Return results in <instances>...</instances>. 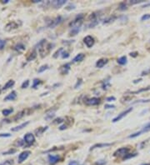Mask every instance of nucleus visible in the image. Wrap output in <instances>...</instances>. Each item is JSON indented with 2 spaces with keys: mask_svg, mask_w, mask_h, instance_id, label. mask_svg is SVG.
<instances>
[{
  "mask_svg": "<svg viewBox=\"0 0 150 165\" xmlns=\"http://www.w3.org/2000/svg\"><path fill=\"white\" fill-rule=\"evenodd\" d=\"M53 46H54V44H52V43H47V42H46L45 39L41 40L39 43H38L40 56L42 58H44L51 51V49L53 48H52Z\"/></svg>",
  "mask_w": 150,
  "mask_h": 165,
  "instance_id": "f257e3e1",
  "label": "nucleus"
},
{
  "mask_svg": "<svg viewBox=\"0 0 150 165\" xmlns=\"http://www.w3.org/2000/svg\"><path fill=\"white\" fill-rule=\"evenodd\" d=\"M83 18H84V16L83 14H79L69 24V26L71 27L72 29L80 28L82 24H83Z\"/></svg>",
  "mask_w": 150,
  "mask_h": 165,
  "instance_id": "f03ea898",
  "label": "nucleus"
},
{
  "mask_svg": "<svg viewBox=\"0 0 150 165\" xmlns=\"http://www.w3.org/2000/svg\"><path fill=\"white\" fill-rule=\"evenodd\" d=\"M132 110H133V108H128V109H127L126 110H124V112H122L121 113H119V115H118L116 118H114L113 119V123H117V122L120 121L122 118H124L127 114H128V113H129Z\"/></svg>",
  "mask_w": 150,
  "mask_h": 165,
  "instance_id": "7ed1b4c3",
  "label": "nucleus"
},
{
  "mask_svg": "<svg viewBox=\"0 0 150 165\" xmlns=\"http://www.w3.org/2000/svg\"><path fill=\"white\" fill-rule=\"evenodd\" d=\"M24 140L28 144V146H30V145H32L35 142V137L31 133H28V134L24 135Z\"/></svg>",
  "mask_w": 150,
  "mask_h": 165,
  "instance_id": "20e7f679",
  "label": "nucleus"
},
{
  "mask_svg": "<svg viewBox=\"0 0 150 165\" xmlns=\"http://www.w3.org/2000/svg\"><path fill=\"white\" fill-rule=\"evenodd\" d=\"M128 152H129V149H128V148H120V149H117L114 152L113 156H114V157L126 156L127 154L128 153Z\"/></svg>",
  "mask_w": 150,
  "mask_h": 165,
  "instance_id": "39448f33",
  "label": "nucleus"
},
{
  "mask_svg": "<svg viewBox=\"0 0 150 165\" xmlns=\"http://www.w3.org/2000/svg\"><path fill=\"white\" fill-rule=\"evenodd\" d=\"M63 21V17H61V16H58V17H56L54 19H53V20L50 22V24H48V27H49L50 29H54V28L56 27L57 25L61 24Z\"/></svg>",
  "mask_w": 150,
  "mask_h": 165,
  "instance_id": "423d86ee",
  "label": "nucleus"
},
{
  "mask_svg": "<svg viewBox=\"0 0 150 165\" xmlns=\"http://www.w3.org/2000/svg\"><path fill=\"white\" fill-rule=\"evenodd\" d=\"M30 153H31V152L29 151V150H26V151L22 152V153L19 154V156H18V163L21 164V163H23L24 161H25V160L29 158V156L30 155Z\"/></svg>",
  "mask_w": 150,
  "mask_h": 165,
  "instance_id": "0eeeda50",
  "label": "nucleus"
},
{
  "mask_svg": "<svg viewBox=\"0 0 150 165\" xmlns=\"http://www.w3.org/2000/svg\"><path fill=\"white\" fill-rule=\"evenodd\" d=\"M83 42H84V43L86 44V46L88 48H92L94 45V39L92 37V36H90V35H88V36H86L84 39H83Z\"/></svg>",
  "mask_w": 150,
  "mask_h": 165,
  "instance_id": "6e6552de",
  "label": "nucleus"
},
{
  "mask_svg": "<svg viewBox=\"0 0 150 165\" xmlns=\"http://www.w3.org/2000/svg\"><path fill=\"white\" fill-rule=\"evenodd\" d=\"M18 26H19V24H18L17 22H15V21H11V22H9V23L6 24V26H5V30L11 31V30H13V29H18Z\"/></svg>",
  "mask_w": 150,
  "mask_h": 165,
  "instance_id": "1a4fd4ad",
  "label": "nucleus"
},
{
  "mask_svg": "<svg viewBox=\"0 0 150 165\" xmlns=\"http://www.w3.org/2000/svg\"><path fill=\"white\" fill-rule=\"evenodd\" d=\"M66 3H67L66 0H54L53 2H51V5L55 8H59L63 5H64Z\"/></svg>",
  "mask_w": 150,
  "mask_h": 165,
  "instance_id": "9d476101",
  "label": "nucleus"
},
{
  "mask_svg": "<svg viewBox=\"0 0 150 165\" xmlns=\"http://www.w3.org/2000/svg\"><path fill=\"white\" fill-rule=\"evenodd\" d=\"M60 160V157L58 155H48V163L50 164H55L56 163H58Z\"/></svg>",
  "mask_w": 150,
  "mask_h": 165,
  "instance_id": "9b49d317",
  "label": "nucleus"
},
{
  "mask_svg": "<svg viewBox=\"0 0 150 165\" xmlns=\"http://www.w3.org/2000/svg\"><path fill=\"white\" fill-rule=\"evenodd\" d=\"M86 104L87 105H91V106H94V105H98L100 103V99L98 98H92L86 100Z\"/></svg>",
  "mask_w": 150,
  "mask_h": 165,
  "instance_id": "f8f14e48",
  "label": "nucleus"
},
{
  "mask_svg": "<svg viewBox=\"0 0 150 165\" xmlns=\"http://www.w3.org/2000/svg\"><path fill=\"white\" fill-rule=\"evenodd\" d=\"M55 111H56V109L48 110L47 113H46V114H45V117H44L45 119L48 120V121H50L52 118L55 116Z\"/></svg>",
  "mask_w": 150,
  "mask_h": 165,
  "instance_id": "ddd939ff",
  "label": "nucleus"
},
{
  "mask_svg": "<svg viewBox=\"0 0 150 165\" xmlns=\"http://www.w3.org/2000/svg\"><path fill=\"white\" fill-rule=\"evenodd\" d=\"M17 98V94L15 91H12L9 94H8L4 98V101H13L16 99Z\"/></svg>",
  "mask_w": 150,
  "mask_h": 165,
  "instance_id": "4468645a",
  "label": "nucleus"
},
{
  "mask_svg": "<svg viewBox=\"0 0 150 165\" xmlns=\"http://www.w3.org/2000/svg\"><path fill=\"white\" fill-rule=\"evenodd\" d=\"M70 70V63H66L63 65L60 69V72L62 74H67Z\"/></svg>",
  "mask_w": 150,
  "mask_h": 165,
  "instance_id": "2eb2a0df",
  "label": "nucleus"
},
{
  "mask_svg": "<svg viewBox=\"0 0 150 165\" xmlns=\"http://www.w3.org/2000/svg\"><path fill=\"white\" fill-rule=\"evenodd\" d=\"M14 49L17 51L18 53H23L24 50H25V45L23 44V43H18V44H16L15 46L14 47Z\"/></svg>",
  "mask_w": 150,
  "mask_h": 165,
  "instance_id": "dca6fc26",
  "label": "nucleus"
},
{
  "mask_svg": "<svg viewBox=\"0 0 150 165\" xmlns=\"http://www.w3.org/2000/svg\"><path fill=\"white\" fill-rule=\"evenodd\" d=\"M113 143H97V144H95V145H94L93 147H91V149H90V150L92 151V150L95 149H98V148H106V147H109V146H111Z\"/></svg>",
  "mask_w": 150,
  "mask_h": 165,
  "instance_id": "f3484780",
  "label": "nucleus"
},
{
  "mask_svg": "<svg viewBox=\"0 0 150 165\" xmlns=\"http://www.w3.org/2000/svg\"><path fill=\"white\" fill-rule=\"evenodd\" d=\"M28 124H29V121H28V122H26V123L22 124H20V125L16 126V127H14V128H11V131H13V132H17V131H18V130L23 129V128H25V127L28 125Z\"/></svg>",
  "mask_w": 150,
  "mask_h": 165,
  "instance_id": "a211bd4d",
  "label": "nucleus"
},
{
  "mask_svg": "<svg viewBox=\"0 0 150 165\" xmlns=\"http://www.w3.org/2000/svg\"><path fill=\"white\" fill-rule=\"evenodd\" d=\"M107 63H108V59H106V58H101V59L98 60V62L96 63V66H97V68L102 69Z\"/></svg>",
  "mask_w": 150,
  "mask_h": 165,
  "instance_id": "6ab92c4d",
  "label": "nucleus"
},
{
  "mask_svg": "<svg viewBox=\"0 0 150 165\" xmlns=\"http://www.w3.org/2000/svg\"><path fill=\"white\" fill-rule=\"evenodd\" d=\"M84 58H85V55L83 54H77L75 57H74V58L73 59V63L81 62V61L83 60Z\"/></svg>",
  "mask_w": 150,
  "mask_h": 165,
  "instance_id": "aec40b11",
  "label": "nucleus"
},
{
  "mask_svg": "<svg viewBox=\"0 0 150 165\" xmlns=\"http://www.w3.org/2000/svg\"><path fill=\"white\" fill-rule=\"evenodd\" d=\"M14 84H15V82L13 80V79H10V80H8V82L5 84V85L3 86V88H2V90H7L9 88H12V87L14 85Z\"/></svg>",
  "mask_w": 150,
  "mask_h": 165,
  "instance_id": "412c9836",
  "label": "nucleus"
},
{
  "mask_svg": "<svg viewBox=\"0 0 150 165\" xmlns=\"http://www.w3.org/2000/svg\"><path fill=\"white\" fill-rule=\"evenodd\" d=\"M150 90V86L146 87V88H143L139 90H137V91H132L130 92L131 94H140V93H143V92H146V91H149Z\"/></svg>",
  "mask_w": 150,
  "mask_h": 165,
  "instance_id": "4be33fe9",
  "label": "nucleus"
},
{
  "mask_svg": "<svg viewBox=\"0 0 150 165\" xmlns=\"http://www.w3.org/2000/svg\"><path fill=\"white\" fill-rule=\"evenodd\" d=\"M36 57H37V52H36L35 50H33L31 54L27 57V61H28V62L33 61V59H35V58H36Z\"/></svg>",
  "mask_w": 150,
  "mask_h": 165,
  "instance_id": "5701e85b",
  "label": "nucleus"
},
{
  "mask_svg": "<svg viewBox=\"0 0 150 165\" xmlns=\"http://www.w3.org/2000/svg\"><path fill=\"white\" fill-rule=\"evenodd\" d=\"M25 113H26V110H23V111H21V112L18 113H17V115L14 117V119L15 121H18V120H19V119H21V118H23L24 115H25Z\"/></svg>",
  "mask_w": 150,
  "mask_h": 165,
  "instance_id": "b1692460",
  "label": "nucleus"
},
{
  "mask_svg": "<svg viewBox=\"0 0 150 165\" xmlns=\"http://www.w3.org/2000/svg\"><path fill=\"white\" fill-rule=\"evenodd\" d=\"M118 63L120 65H125L127 63V57L126 56H123L121 58H119L118 59Z\"/></svg>",
  "mask_w": 150,
  "mask_h": 165,
  "instance_id": "393cba45",
  "label": "nucleus"
},
{
  "mask_svg": "<svg viewBox=\"0 0 150 165\" xmlns=\"http://www.w3.org/2000/svg\"><path fill=\"white\" fill-rule=\"evenodd\" d=\"M111 84H110V82H109V80L108 79V80H104L103 83V85H102V88H103V89L104 90H107L109 88H110Z\"/></svg>",
  "mask_w": 150,
  "mask_h": 165,
  "instance_id": "a878e982",
  "label": "nucleus"
},
{
  "mask_svg": "<svg viewBox=\"0 0 150 165\" xmlns=\"http://www.w3.org/2000/svg\"><path fill=\"white\" fill-rule=\"evenodd\" d=\"M33 88H37V87H39V85H40L41 84H42V81L40 80V79H33Z\"/></svg>",
  "mask_w": 150,
  "mask_h": 165,
  "instance_id": "bb28decb",
  "label": "nucleus"
},
{
  "mask_svg": "<svg viewBox=\"0 0 150 165\" xmlns=\"http://www.w3.org/2000/svg\"><path fill=\"white\" fill-rule=\"evenodd\" d=\"M48 129V127H43V128H39L38 129L35 130V133L37 134V135L39 136L40 134H42L44 131H46Z\"/></svg>",
  "mask_w": 150,
  "mask_h": 165,
  "instance_id": "cd10ccee",
  "label": "nucleus"
},
{
  "mask_svg": "<svg viewBox=\"0 0 150 165\" xmlns=\"http://www.w3.org/2000/svg\"><path fill=\"white\" fill-rule=\"evenodd\" d=\"M127 8H128V3H127V2H123V3H121L119 4V10L124 11V10H126Z\"/></svg>",
  "mask_w": 150,
  "mask_h": 165,
  "instance_id": "c85d7f7f",
  "label": "nucleus"
},
{
  "mask_svg": "<svg viewBox=\"0 0 150 165\" xmlns=\"http://www.w3.org/2000/svg\"><path fill=\"white\" fill-rule=\"evenodd\" d=\"M14 112V109H3L2 111V113H3V115H4V116H8L9 114H11L12 113Z\"/></svg>",
  "mask_w": 150,
  "mask_h": 165,
  "instance_id": "c756f323",
  "label": "nucleus"
},
{
  "mask_svg": "<svg viewBox=\"0 0 150 165\" xmlns=\"http://www.w3.org/2000/svg\"><path fill=\"white\" fill-rule=\"evenodd\" d=\"M144 1L143 0H132V1H128L127 3L128 4H138V3H143Z\"/></svg>",
  "mask_w": 150,
  "mask_h": 165,
  "instance_id": "7c9ffc66",
  "label": "nucleus"
},
{
  "mask_svg": "<svg viewBox=\"0 0 150 165\" xmlns=\"http://www.w3.org/2000/svg\"><path fill=\"white\" fill-rule=\"evenodd\" d=\"M80 31V28H75V29H72L70 32V36H75L76 34H78Z\"/></svg>",
  "mask_w": 150,
  "mask_h": 165,
  "instance_id": "2f4dec72",
  "label": "nucleus"
},
{
  "mask_svg": "<svg viewBox=\"0 0 150 165\" xmlns=\"http://www.w3.org/2000/svg\"><path fill=\"white\" fill-rule=\"evenodd\" d=\"M116 18V17L115 16H111V17H109V18H106L105 20H104V22H103V24H109V23H111V22H113L114 21V19Z\"/></svg>",
  "mask_w": 150,
  "mask_h": 165,
  "instance_id": "473e14b6",
  "label": "nucleus"
},
{
  "mask_svg": "<svg viewBox=\"0 0 150 165\" xmlns=\"http://www.w3.org/2000/svg\"><path fill=\"white\" fill-rule=\"evenodd\" d=\"M48 69V64H44V65H42L41 67H40L39 69V70L38 72L39 73H43V72H44L45 70H47Z\"/></svg>",
  "mask_w": 150,
  "mask_h": 165,
  "instance_id": "72a5a7b5",
  "label": "nucleus"
},
{
  "mask_svg": "<svg viewBox=\"0 0 150 165\" xmlns=\"http://www.w3.org/2000/svg\"><path fill=\"white\" fill-rule=\"evenodd\" d=\"M141 131H142V133H147V132L150 131V123H149L148 124H146V125L144 126Z\"/></svg>",
  "mask_w": 150,
  "mask_h": 165,
  "instance_id": "f704fd0d",
  "label": "nucleus"
},
{
  "mask_svg": "<svg viewBox=\"0 0 150 165\" xmlns=\"http://www.w3.org/2000/svg\"><path fill=\"white\" fill-rule=\"evenodd\" d=\"M142 134H143L142 131H138V132H137V133H135V134H131V135H129V136H128V138H129V139H134V138H136V137H138V136L141 135Z\"/></svg>",
  "mask_w": 150,
  "mask_h": 165,
  "instance_id": "c9c22d12",
  "label": "nucleus"
},
{
  "mask_svg": "<svg viewBox=\"0 0 150 165\" xmlns=\"http://www.w3.org/2000/svg\"><path fill=\"white\" fill-rule=\"evenodd\" d=\"M63 51H64V50H63V48H59V49H58V51L56 52L55 54H54V58H58V57L59 55L62 54V53H63Z\"/></svg>",
  "mask_w": 150,
  "mask_h": 165,
  "instance_id": "e433bc0d",
  "label": "nucleus"
},
{
  "mask_svg": "<svg viewBox=\"0 0 150 165\" xmlns=\"http://www.w3.org/2000/svg\"><path fill=\"white\" fill-rule=\"evenodd\" d=\"M16 153V149H9L7 152H4V153H3V155H8V154H13V153Z\"/></svg>",
  "mask_w": 150,
  "mask_h": 165,
  "instance_id": "4c0bfd02",
  "label": "nucleus"
},
{
  "mask_svg": "<svg viewBox=\"0 0 150 165\" xmlns=\"http://www.w3.org/2000/svg\"><path fill=\"white\" fill-rule=\"evenodd\" d=\"M132 99V97L131 96H126V97H124L122 99H121V102H127V101H130Z\"/></svg>",
  "mask_w": 150,
  "mask_h": 165,
  "instance_id": "58836bf2",
  "label": "nucleus"
},
{
  "mask_svg": "<svg viewBox=\"0 0 150 165\" xmlns=\"http://www.w3.org/2000/svg\"><path fill=\"white\" fill-rule=\"evenodd\" d=\"M29 85V80H26V81H24V83L22 84V86L21 88H28Z\"/></svg>",
  "mask_w": 150,
  "mask_h": 165,
  "instance_id": "ea45409f",
  "label": "nucleus"
},
{
  "mask_svg": "<svg viewBox=\"0 0 150 165\" xmlns=\"http://www.w3.org/2000/svg\"><path fill=\"white\" fill-rule=\"evenodd\" d=\"M5 44H6V41L5 40L0 39V50H2L4 48Z\"/></svg>",
  "mask_w": 150,
  "mask_h": 165,
  "instance_id": "a19ab883",
  "label": "nucleus"
},
{
  "mask_svg": "<svg viewBox=\"0 0 150 165\" xmlns=\"http://www.w3.org/2000/svg\"><path fill=\"white\" fill-rule=\"evenodd\" d=\"M135 156H137V153H133V154H127L126 156H124V160H125V159H128V158H134Z\"/></svg>",
  "mask_w": 150,
  "mask_h": 165,
  "instance_id": "79ce46f5",
  "label": "nucleus"
},
{
  "mask_svg": "<svg viewBox=\"0 0 150 165\" xmlns=\"http://www.w3.org/2000/svg\"><path fill=\"white\" fill-rule=\"evenodd\" d=\"M16 143L15 144L17 145V146H23L24 145V143H25L24 141H23V140H21V139H18V140H16Z\"/></svg>",
  "mask_w": 150,
  "mask_h": 165,
  "instance_id": "37998d69",
  "label": "nucleus"
},
{
  "mask_svg": "<svg viewBox=\"0 0 150 165\" xmlns=\"http://www.w3.org/2000/svg\"><path fill=\"white\" fill-rule=\"evenodd\" d=\"M148 19H150V14H145V15H143L141 18V20L142 21H146V20H148Z\"/></svg>",
  "mask_w": 150,
  "mask_h": 165,
  "instance_id": "c03bdc74",
  "label": "nucleus"
},
{
  "mask_svg": "<svg viewBox=\"0 0 150 165\" xmlns=\"http://www.w3.org/2000/svg\"><path fill=\"white\" fill-rule=\"evenodd\" d=\"M69 57V54L68 52L63 51V53H62V58H68Z\"/></svg>",
  "mask_w": 150,
  "mask_h": 165,
  "instance_id": "a18cd8bd",
  "label": "nucleus"
},
{
  "mask_svg": "<svg viewBox=\"0 0 150 165\" xmlns=\"http://www.w3.org/2000/svg\"><path fill=\"white\" fill-rule=\"evenodd\" d=\"M62 122H63V118H56L55 120L54 121V124H60V123H62Z\"/></svg>",
  "mask_w": 150,
  "mask_h": 165,
  "instance_id": "49530a36",
  "label": "nucleus"
},
{
  "mask_svg": "<svg viewBox=\"0 0 150 165\" xmlns=\"http://www.w3.org/2000/svg\"><path fill=\"white\" fill-rule=\"evenodd\" d=\"M82 83H83V81H82V79H79V80H78V82H77V84H76V85L74 86L75 88H78V87H79L81 84H82Z\"/></svg>",
  "mask_w": 150,
  "mask_h": 165,
  "instance_id": "de8ad7c7",
  "label": "nucleus"
},
{
  "mask_svg": "<svg viewBox=\"0 0 150 165\" xmlns=\"http://www.w3.org/2000/svg\"><path fill=\"white\" fill-rule=\"evenodd\" d=\"M11 137V134H0V138H9Z\"/></svg>",
  "mask_w": 150,
  "mask_h": 165,
  "instance_id": "09e8293b",
  "label": "nucleus"
},
{
  "mask_svg": "<svg viewBox=\"0 0 150 165\" xmlns=\"http://www.w3.org/2000/svg\"><path fill=\"white\" fill-rule=\"evenodd\" d=\"M104 108H105L106 109H114V108H115V106H114V105H109V104H106V105L104 106Z\"/></svg>",
  "mask_w": 150,
  "mask_h": 165,
  "instance_id": "8fccbe9b",
  "label": "nucleus"
},
{
  "mask_svg": "<svg viewBox=\"0 0 150 165\" xmlns=\"http://www.w3.org/2000/svg\"><path fill=\"white\" fill-rule=\"evenodd\" d=\"M150 102V99H146V100H138V101H136L134 103H149Z\"/></svg>",
  "mask_w": 150,
  "mask_h": 165,
  "instance_id": "3c124183",
  "label": "nucleus"
},
{
  "mask_svg": "<svg viewBox=\"0 0 150 165\" xmlns=\"http://www.w3.org/2000/svg\"><path fill=\"white\" fill-rule=\"evenodd\" d=\"M115 99H116V98H115L114 97H109V98H107L106 100H107L108 102H112V101H114Z\"/></svg>",
  "mask_w": 150,
  "mask_h": 165,
  "instance_id": "603ef678",
  "label": "nucleus"
},
{
  "mask_svg": "<svg viewBox=\"0 0 150 165\" xmlns=\"http://www.w3.org/2000/svg\"><path fill=\"white\" fill-rule=\"evenodd\" d=\"M69 165H79V162H77V161H71Z\"/></svg>",
  "mask_w": 150,
  "mask_h": 165,
  "instance_id": "864d4df0",
  "label": "nucleus"
},
{
  "mask_svg": "<svg viewBox=\"0 0 150 165\" xmlns=\"http://www.w3.org/2000/svg\"><path fill=\"white\" fill-rule=\"evenodd\" d=\"M106 164V162L104 160H100L97 163V164Z\"/></svg>",
  "mask_w": 150,
  "mask_h": 165,
  "instance_id": "5fc2aeb1",
  "label": "nucleus"
},
{
  "mask_svg": "<svg viewBox=\"0 0 150 165\" xmlns=\"http://www.w3.org/2000/svg\"><path fill=\"white\" fill-rule=\"evenodd\" d=\"M67 128V126L66 125H62L59 127V129L60 130H64V129H66Z\"/></svg>",
  "mask_w": 150,
  "mask_h": 165,
  "instance_id": "6e6d98bb",
  "label": "nucleus"
},
{
  "mask_svg": "<svg viewBox=\"0 0 150 165\" xmlns=\"http://www.w3.org/2000/svg\"><path fill=\"white\" fill-rule=\"evenodd\" d=\"M150 73V69H149V70H147V71H145V72H143L142 73V74H141V75H147V74H148V73Z\"/></svg>",
  "mask_w": 150,
  "mask_h": 165,
  "instance_id": "4d7b16f0",
  "label": "nucleus"
},
{
  "mask_svg": "<svg viewBox=\"0 0 150 165\" xmlns=\"http://www.w3.org/2000/svg\"><path fill=\"white\" fill-rule=\"evenodd\" d=\"M130 56H132V57H137L138 56V53L137 52H134V53H131L130 54Z\"/></svg>",
  "mask_w": 150,
  "mask_h": 165,
  "instance_id": "13d9d810",
  "label": "nucleus"
},
{
  "mask_svg": "<svg viewBox=\"0 0 150 165\" xmlns=\"http://www.w3.org/2000/svg\"><path fill=\"white\" fill-rule=\"evenodd\" d=\"M8 2H9V0H1V3H8Z\"/></svg>",
  "mask_w": 150,
  "mask_h": 165,
  "instance_id": "bf43d9fd",
  "label": "nucleus"
},
{
  "mask_svg": "<svg viewBox=\"0 0 150 165\" xmlns=\"http://www.w3.org/2000/svg\"><path fill=\"white\" fill-rule=\"evenodd\" d=\"M149 6H150V3H147V4H144L142 8H147V7H149Z\"/></svg>",
  "mask_w": 150,
  "mask_h": 165,
  "instance_id": "052dcab7",
  "label": "nucleus"
},
{
  "mask_svg": "<svg viewBox=\"0 0 150 165\" xmlns=\"http://www.w3.org/2000/svg\"><path fill=\"white\" fill-rule=\"evenodd\" d=\"M142 165H150V164H142Z\"/></svg>",
  "mask_w": 150,
  "mask_h": 165,
  "instance_id": "680f3d73",
  "label": "nucleus"
}]
</instances>
